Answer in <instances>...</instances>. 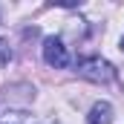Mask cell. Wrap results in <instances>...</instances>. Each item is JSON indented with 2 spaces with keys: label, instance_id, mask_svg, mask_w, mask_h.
<instances>
[{
  "label": "cell",
  "instance_id": "obj_1",
  "mask_svg": "<svg viewBox=\"0 0 124 124\" xmlns=\"http://www.w3.org/2000/svg\"><path fill=\"white\" fill-rule=\"evenodd\" d=\"M78 75L93 81V84H110L116 78V66L104 58H81L78 61Z\"/></svg>",
  "mask_w": 124,
  "mask_h": 124
},
{
  "label": "cell",
  "instance_id": "obj_4",
  "mask_svg": "<svg viewBox=\"0 0 124 124\" xmlns=\"http://www.w3.org/2000/svg\"><path fill=\"white\" fill-rule=\"evenodd\" d=\"M0 124H35V116H29V113H3Z\"/></svg>",
  "mask_w": 124,
  "mask_h": 124
},
{
  "label": "cell",
  "instance_id": "obj_6",
  "mask_svg": "<svg viewBox=\"0 0 124 124\" xmlns=\"http://www.w3.org/2000/svg\"><path fill=\"white\" fill-rule=\"evenodd\" d=\"M121 49H124V38H121Z\"/></svg>",
  "mask_w": 124,
  "mask_h": 124
},
{
  "label": "cell",
  "instance_id": "obj_3",
  "mask_svg": "<svg viewBox=\"0 0 124 124\" xmlns=\"http://www.w3.org/2000/svg\"><path fill=\"white\" fill-rule=\"evenodd\" d=\"M110 121H113V107L107 101H98L87 116V124H110Z\"/></svg>",
  "mask_w": 124,
  "mask_h": 124
},
{
  "label": "cell",
  "instance_id": "obj_5",
  "mask_svg": "<svg viewBox=\"0 0 124 124\" xmlns=\"http://www.w3.org/2000/svg\"><path fill=\"white\" fill-rule=\"evenodd\" d=\"M9 58H12V49H9V43H3V40H0V66H3V63H9Z\"/></svg>",
  "mask_w": 124,
  "mask_h": 124
},
{
  "label": "cell",
  "instance_id": "obj_2",
  "mask_svg": "<svg viewBox=\"0 0 124 124\" xmlns=\"http://www.w3.org/2000/svg\"><path fill=\"white\" fill-rule=\"evenodd\" d=\"M43 61L49 63V66H55V69L69 66V52H66L61 38H46L43 40Z\"/></svg>",
  "mask_w": 124,
  "mask_h": 124
}]
</instances>
